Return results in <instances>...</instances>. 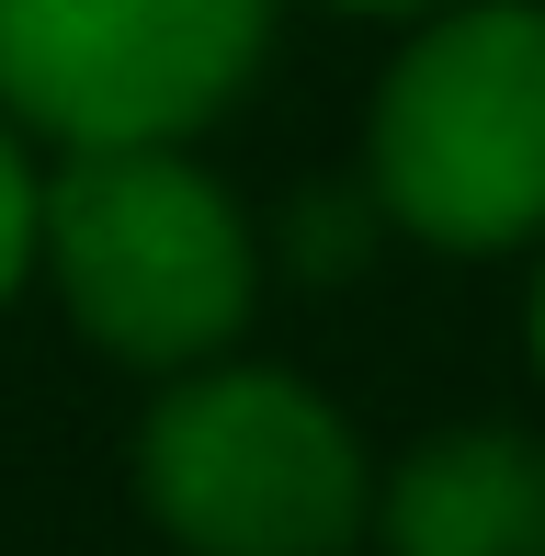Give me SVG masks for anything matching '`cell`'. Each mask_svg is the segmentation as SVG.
Wrapping results in <instances>:
<instances>
[{
    "label": "cell",
    "instance_id": "cell-1",
    "mask_svg": "<svg viewBox=\"0 0 545 556\" xmlns=\"http://www.w3.org/2000/svg\"><path fill=\"white\" fill-rule=\"evenodd\" d=\"M35 262L58 273L68 318L148 375H193L205 352H228L262 295L251 216L182 148H68V170L46 182Z\"/></svg>",
    "mask_w": 545,
    "mask_h": 556
},
{
    "label": "cell",
    "instance_id": "cell-2",
    "mask_svg": "<svg viewBox=\"0 0 545 556\" xmlns=\"http://www.w3.org/2000/svg\"><path fill=\"white\" fill-rule=\"evenodd\" d=\"M376 205L432 250L545 239V0H443L376 91Z\"/></svg>",
    "mask_w": 545,
    "mask_h": 556
},
{
    "label": "cell",
    "instance_id": "cell-3",
    "mask_svg": "<svg viewBox=\"0 0 545 556\" xmlns=\"http://www.w3.org/2000/svg\"><path fill=\"white\" fill-rule=\"evenodd\" d=\"M137 489L193 556H341L364 534V443L272 364L182 375L137 432Z\"/></svg>",
    "mask_w": 545,
    "mask_h": 556
},
{
    "label": "cell",
    "instance_id": "cell-4",
    "mask_svg": "<svg viewBox=\"0 0 545 556\" xmlns=\"http://www.w3.org/2000/svg\"><path fill=\"white\" fill-rule=\"evenodd\" d=\"M262 46L272 0H0V114L58 148H182Z\"/></svg>",
    "mask_w": 545,
    "mask_h": 556
},
{
    "label": "cell",
    "instance_id": "cell-5",
    "mask_svg": "<svg viewBox=\"0 0 545 556\" xmlns=\"http://www.w3.org/2000/svg\"><path fill=\"white\" fill-rule=\"evenodd\" d=\"M386 556H545V443L534 432H432L386 477Z\"/></svg>",
    "mask_w": 545,
    "mask_h": 556
},
{
    "label": "cell",
    "instance_id": "cell-6",
    "mask_svg": "<svg viewBox=\"0 0 545 556\" xmlns=\"http://www.w3.org/2000/svg\"><path fill=\"white\" fill-rule=\"evenodd\" d=\"M35 227H46V182H35V160H23V137L0 125V295L35 273Z\"/></svg>",
    "mask_w": 545,
    "mask_h": 556
},
{
    "label": "cell",
    "instance_id": "cell-7",
    "mask_svg": "<svg viewBox=\"0 0 545 556\" xmlns=\"http://www.w3.org/2000/svg\"><path fill=\"white\" fill-rule=\"evenodd\" d=\"M523 341H534V375H545V273H534V307H523Z\"/></svg>",
    "mask_w": 545,
    "mask_h": 556
},
{
    "label": "cell",
    "instance_id": "cell-8",
    "mask_svg": "<svg viewBox=\"0 0 545 556\" xmlns=\"http://www.w3.org/2000/svg\"><path fill=\"white\" fill-rule=\"evenodd\" d=\"M330 12H443V0H330Z\"/></svg>",
    "mask_w": 545,
    "mask_h": 556
}]
</instances>
